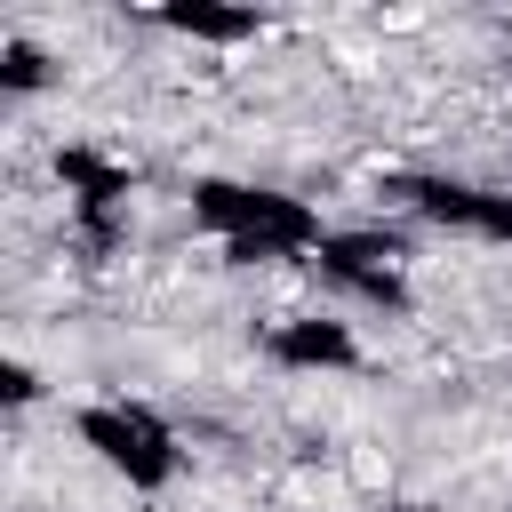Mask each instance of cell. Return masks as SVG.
<instances>
[{
    "instance_id": "1",
    "label": "cell",
    "mask_w": 512,
    "mask_h": 512,
    "mask_svg": "<svg viewBox=\"0 0 512 512\" xmlns=\"http://www.w3.org/2000/svg\"><path fill=\"white\" fill-rule=\"evenodd\" d=\"M352 488H368V496L392 488V456L384 448H352Z\"/></svg>"
},
{
    "instance_id": "2",
    "label": "cell",
    "mask_w": 512,
    "mask_h": 512,
    "mask_svg": "<svg viewBox=\"0 0 512 512\" xmlns=\"http://www.w3.org/2000/svg\"><path fill=\"white\" fill-rule=\"evenodd\" d=\"M424 24H432L424 8H384V32H424Z\"/></svg>"
}]
</instances>
